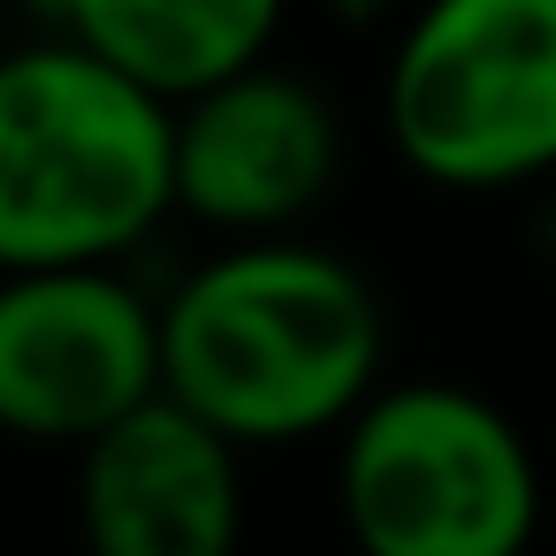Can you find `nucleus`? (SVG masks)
Returning <instances> with one entry per match:
<instances>
[{"mask_svg": "<svg viewBox=\"0 0 556 556\" xmlns=\"http://www.w3.org/2000/svg\"><path fill=\"white\" fill-rule=\"evenodd\" d=\"M343 168L336 108L282 62L176 100V206L222 237H282Z\"/></svg>", "mask_w": 556, "mask_h": 556, "instance_id": "obj_6", "label": "nucleus"}, {"mask_svg": "<svg viewBox=\"0 0 556 556\" xmlns=\"http://www.w3.org/2000/svg\"><path fill=\"white\" fill-rule=\"evenodd\" d=\"M290 0H54L70 39L130 70L168 108L267 62Z\"/></svg>", "mask_w": 556, "mask_h": 556, "instance_id": "obj_8", "label": "nucleus"}, {"mask_svg": "<svg viewBox=\"0 0 556 556\" xmlns=\"http://www.w3.org/2000/svg\"><path fill=\"white\" fill-rule=\"evenodd\" d=\"M374 282L298 237H237L161 305V389L244 450L343 427L381 389Z\"/></svg>", "mask_w": 556, "mask_h": 556, "instance_id": "obj_1", "label": "nucleus"}, {"mask_svg": "<svg viewBox=\"0 0 556 556\" xmlns=\"http://www.w3.org/2000/svg\"><path fill=\"white\" fill-rule=\"evenodd\" d=\"M146 396H161V305L115 260L0 275V434L77 450Z\"/></svg>", "mask_w": 556, "mask_h": 556, "instance_id": "obj_5", "label": "nucleus"}, {"mask_svg": "<svg viewBox=\"0 0 556 556\" xmlns=\"http://www.w3.org/2000/svg\"><path fill=\"white\" fill-rule=\"evenodd\" d=\"M396 153L450 191L556 168V0H419L381 85Z\"/></svg>", "mask_w": 556, "mask_h": 556, "instance_id": "obj_4", "label": "nucleus"}, {"mask_svg": "<svg viewBox=\"0 0 556 556\" xmlns=\"http://www.w3.org/2000/svg\"><path fill=\"white\" fill-rule=\"evenodd\" d=\"M176 214V108L54 31L0 54V275L138 252Z\"/></svg>", "mask_w": 556, "mask_h": 556, "instance_id": "obj_2", "label": "nucleus"}, {"mask_svg": "<svg viewBox=\"0 0 556 556\" xmlns=\"http://www.w3.org/2000/svg\"><path fill=\"white\" fill-rule=\"evenodd\" d=\"M85 556H237L244 548V442L168 389L77 442Z\"/></svg>", "mask_w": 556, "mask_h": 556, "instance_id": "obj_7", "label": "nucleus"}, {"mask_svg": "<svg viewBox=\"0 0 556 556\" xmlns=\"http://www.w3.org/2000/svg\"><path fill=\"white\" fill-rule=\"evenodd\" d=\"M336 510L358 556H526L541 465L465 381H396L343 419Z\"/></svg>", "mask_w": 556, "mask_h": 556, "instance_id": "obj_3", "label": "nucleus"}]
</instances>
